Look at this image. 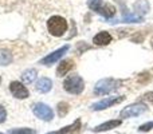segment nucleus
<instances>
[{
	"label": "nucleus",
	"instance_id": "1",
	"mask_svg": "<svg viewBox=\"0 0 153 134\" xmlns=\"http://www.w3.org/2000/svg\"><path fill=\"white\" fill-rule=\"evenodd\" d=\"M67 28H69V24H67V20L63 16L54 15L47 20V30L53 36L56 38L63 36L65 32L67 31Z\"/></svg>",
	"mask_w": 153,
	"mask_h": 134
},
{
	"label": "nucleus",
	"instance_id": "2",
	"mask_svg": "<svg viewBox=\"0 0 153 134\" xmlns=\"http://www.w3.org/2000/svg\"><path fill=\"white\" fill-rule=\"evenodd\" d=\"M63 89L69 94L79 95L85 90V82L83 78L78 74H71L63 81Z\"/></svg>",
	"mask_w": 153,
	"mask_h": 134
},
{
	"label": "nucleus",
	"instance_id": "3",
	"mask_svg": "<svg viewBox=\"0 0 153 134\" xmlns=\"http://www.w3.org/2000/svg\"><path fill=\"white\" fill-rule=\"evenodd\" d=\"M120 81L114 78H103L101 81H98L94 86V94L95 95H105L109 93L114 91L118 87Z\"/></svg>",
	"mask_w": 153,
	"mask_h": 134
},
{
	"label": "nucleus",
	"instance_id": "4",
	"mask_svg": "<svg viewBox=\"0 0 153 134\" xmlns=\"http://www.w3.org/2000/svg\"><path fill=\"white\" fill-rule=\"evenodd\" d=\"M146 110H148V106L145 103L138 102V103H133V105H129L125 109H122L120 115H121V118H132V117L141 115Z\"/></svg>",
	"mask_w": 153,
	"mask_h": 134
},
{
	"label": "nucleus",
	"instance_id": "5",
	"mask_svg": "<svg viewBox=\"0 0 153 134\" xmlns=\"http://www.w3.org/2000/svg\"><path fill=\"white\" fill-rule=\"evenodd\" d=\"M32 111H34L35 115H36L38 118H40L42 121L48 122V121H53V118H54L53 109L48 105H46V103H42V102L35 103V105L32 106Z\"/></svg>",
	"mask_w": 153,
	"mask_h": 134
},
{
	"label": "nucleus",
	"instance_id": "6",
	"mask_svg": "<svg viewBox=\"0 0 153 134\" xmlns=\"http://www.w3.org/2000/svg\"><path fill=\"white\" fill-rule=\"evenodd\" d=\"M10 91L16 99H26L30 97V91L26 86H24L23 82L19 81H12L10 83Z\"/></svg>",
	"mask_w": 153,
	"mask_h": 134
},
{
	"label": "nucleus",
	"instance_id": "7",
	"mask_svg": "<svg viewBox=\"0 0 153 134\" xmlns=\"http://www.w3.org/2000/svg\"><path fill=\"white\" fill-rule=\"evenodd\" d=\"M69 46H63V47H61V48H58L56 51H54V53H51V54H48L47 56H45L43 59H40L39 61V64H43V66H51V64H54V63H56V62L59 61V59H62V56L65 55V54L69 51Z\"/></svg>",
	"mask_w": 153,
	"mask_h": 134
},
{
	"label": "nucleus",
	"instance_id": "8",
	"mask_svg": "<svg viewBox=\"0 0 153 134\" xmlns=\"http://www.w3.org/2000/svg\"><path fill=\"white\" fill-rule=\"evenodd\" d=\"M122 101H124V97H108V98H105V99H101V101H98V102L93 103V105L90 106V109L94 111L105 110V109L111 107L113 105H117V103L122 102Z\"/></svg>",
	"mask_w": 153,
	"mask_h": 134
},
{
	"label": "nucleus",
	"instance_id": "9",
	"mask_svg": "<svg viewBox=\"0 0 153 134\" xmlns=\"http://www.w3.org/2000/svg\"><path fill=\"white\" fill-rule=\"evenodd\" d=\"M74 61L73 59H63L59 62L58 68H56V75L58 76H65L66 74H69L70 71L74 68Z\"/></svg>",
	"mask_w": 153,
	"mask_h": 134
},
{
	"label": "nucleus",
	"instance_id": "10",
	"mask_svg": "<svg viewBox=\"0 0 153 134\" xmlns=\"http://www.w3.org/2000/svg\"><path fill=\"white\" fill-rule=\"evenodd\" d=\"M111 40H113V38L108 31H101L93 38V43L95 46H108L111 43Z\"/></svg>",
	"mask_w": 153,
	"mask_h": 134
},
{
	"label": "nucleus",
	"instance_id": "11",
	"mask_svg": "<svg viewBox=\"0 0 153 134\" xmlns=\"http://www.w3.org/2000/svg\"><path fill=\"white\" fill-rule=\"evenodd\" d=\"M121 124H122L121 119H110V121H106V122H103V124L95 126L93 130H94L95 133L108 132V130H111V129H116V127H118Z\"/></svg>",
	"mask_w": 153,
	"mask_h": 134
},
{
	"label": "nucleus",
	"instance_id": "12",
	"mask_svg": "<svg viewBox=\"0 0 153 134\" xmlns=\"http://www.w3.org/2000/svg\"><path fill=\"white\" fill-rule=\"evenodd\" d=\"M51 89H53V81L50 78H40L38 79L36 84H35V90L42 93V94L48 93Z\"/></svg>",
	"mask_w": 153,
	"mask_h": 134
},
{
	"label": "nucleus",
	"instance_id": "13",
	"mask_svg": "<svg viewBox=\"0 0 153 134\" xmlns=\"http://www.w3.org/2000/svg\"><path fill=\"white\" fill-rule=\"evenodd\" d=\"M81 133V119H76L71 125L65 126L63 129H61L58 134H79Z\"/></svg>",
	"mask_w": 153,
	"mask_h": 134
},
{
	"label": "nucleus",
	"instance_id": "14",
	"mask_svg": "<svg viewBox=\"0 0 153 134\" xmlns=\"http://www.w3.org/2000/svg\"><path fill=\"white\" fill-rule=\"evenodd\" d=\"M116 11L117 10H116V7H114V5L109 4V3H103L97 12L100 13V15L105 16L106 19H110V18H113V16L116 15Z\"/></svg>",
	"mask_w": 153,
	"mask_h": 134
},
{
	"label": "nucleus",
	"instance_id": "15",
	"mask_svg": "<svg viewBox=\"0 0 153 134\" xmlns=\"http://www.w3.org/2000/svg\"><path fill=\"white\" fill-rule=\"evenodd\" d=\"M36 75H38V73H36V70H35V68H28V70H26L20 75V79H22V82H23V83L30 84V83H32V82L36 79Z\"/></svg>",
	"mask_w": 153,
	"mask_h": 134
},
{
	"label": "nucleus",
	"instance_id": "16",
	"mask_svg": "<svg viewBox=\"0 0 153 134\" xmlns=\"http://www.w3.org/2000/svg\"><path fill=\"white\" fill-rule=\"evenodd\" d=\"M13 61L12 54L8 50H4V48H0V66H8L11 64Z\"/></svg>",
	"mask_w": 153,
	"mask_h": 134
},
{
	"label": "nucleus",
	"instance_id": "17",
	"mask_svg": "<svg viewBox=\"0 0 153 134\" xmlns=\"http://www.w3.org/2000/svg\"><path fill=\"white\" fill-rule=\"evenodd\" d=\"M134 11L137 12V15H140V16L145 15L149 11V3L146 1V0H138L137 3H134Z\"/></svg>",
	"mask_w": 153,
	"mask_h": 134
},
{
	"label": "nucleus",
	"instance_id": "18",
	"mask_svg": "<svg viewBox=\"0 0 153 134\" xmlns=\"http://www.w3.org/2000/svg\"><path fill=\"white\" fill-rule=\"evenodd\" d=\"M122 21L124 23H141L144 21V18L140 15H124Z\"/></svg>",
	"mask_w": 153,
	"mask_h": 134
},
{
	"label": "nucleus",
	"instance_id": "19",
	"mask_svg": "<svg viewBox=\"0 0 153 134\" xmlns=\"http://www.w3.org/2000/svg\"><path fill=\"white\" fill-rule=\"evenodd\" d=\"M56 110H58V115L59 117H65L70 110V105L67 102H59L56 106Z\"/></svg>",
	"mask_w": 153,
	"mask_h": 134
},
{
	"label": "nucleus",
	"instance_id": "20",
	"mask_svg": "<svg viewBox=\"0 0 153 134\" xmlns=\"http://www.w3.org/2000/svg\"><path fill=\"white\" fill-rule=\"evenodd\" d=\"M10 134H35L34 129H30V127H18V129H10L8 130Z\"/></svg>",
	"mask_w": 153,
	"mask_h": 134
},
{
	"label": "nucleus",
	"instance_id": "21",
	"mask_svg": "<svg viewBox=\"0 0 153 134\" xmlns=\"http://www.w3.org/2000/svg\"><path fill=\"white\" fill-rule=\"evenodd\" d=\"M102 4H103L102 0H87V5H89V8L93 10V11H95V12L100 10Z\"/></svg>",
	"mask_w": 153,
	"mask_h": 134
},
{
	"label": "nucleus",
	"instance_id": "22",
	"mask_svg": "<svg viewBox=\"0 0 153 134\" xmlns=\"http://www.w3.org/2000/svg\"><path fill=\"white\" fill-rule=\"evenodd\" d=\"M153 129V122H146V124L141 125L140 127H138V130L140 132H149V130Z\"/></svg>",
	"mask_w": 153,
	"mask_h": 134
},
{
	"label": "nucleus",
	"instance_id": "23",
	"mask_svg": "<svg viewBox=\"0 0 153 134\" xmlns=\"http://www.w3.org/2000/svg\"><path fill=\"white\" fill-rule=\"evenodd\" d=\"M7 119V111H5L4 106L0 105V124H4Z\"/></svg>",
	"mask_w": 153,
	"mask_h": 134
},
{
	"label": "nucleus",
	"instance_id": "24",
	"mask_svg": "<svg viewBox=\"0 0 153 134\" xmlns=\"http://www.w3.org/2000/svg\"><path fill=\"white\" fill-rule=\"evenodd\" d=\"M47 134H58V132H51V133H47Z\"/></svg>",
	"mask_w": 153,
	"mask_h": 134
},
{
	"label": "nucleus",
	"instance_id": "25",
	"mask_svg": "<svg viewBox=\"0 0 153 134\" xmlns=\"http://www.w3.org/2000/svg\"><path fill=\"white\" fill-rule=\"evenodd\" d=\"M151 43H152V47H153V36H152V39H151Z\"/></svg>",
	"mask_w": 153,
	"mask_h": 134
},
{
	"label": "nucleus",
	"instance_id": "26",
	"mask_svg": "<svg viewBox=\"0 0 153 134\" xmlns=\"http://www.w3.org/2000/svg\"><path fill=\"white\" fill-rule=\"evenodd\" d=\"M0 83H1V76H0Z\"/></svg>",
	"mask_w": 153,
	"mask_h": 134
},
{
	"label": "nucleus",
	"instance_id": "27",
	"mask_svg": "<svg viewBox=\"0 0 153 134\" xmlns=\"http://www.w3.org/2000/svg\"><path fill=\"white\" fill-rule=\"evenodd\" d=\"M0 134H4V133H0Z\"/></svg>",
	"mask_w": 153,
	"mask_h": 134
}]
</instances>
